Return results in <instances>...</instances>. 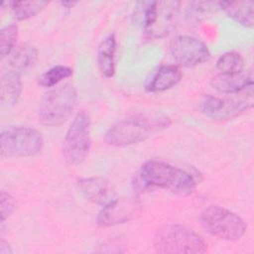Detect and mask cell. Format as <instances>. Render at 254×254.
I'll use <instances>...</instances> for the list:
<instances>
[{
  "instance_id": "obj_8",
  "label": "cell",
  "mask_w": 254,
  "mask_h": 254,
  "mask_svg": "<svg viewBox=\"0 0 254 254\" xmlns=\"http://www.w3.org/2000/svg\"><path fill=\"white\" fill-rule=\"evenodd\" d=\"M170 53L178 66L192 67L207 62L210 52L199 39L189 35L175 36L170 42Z\"/></svg>"
},
{
  "instance_id": "obj_17",
  "label": "cell",
  "mask_w": 254,
  "mask_h": 254,
  "mask_svg": "<svg viewBox=\"0 0 254 254\" xmlns=\"http://www.w3.org/2000/svg\"><path fill=\"white\" fill-rule=\"evenodd\" d=\"M22 90L23 83L21 73L11 69L2 73L0 80V99L4 106H15L20 99Z\"/></svg>"
},
{
  "instance_id": "obj_15",
  "label": "cell",
  "mask_w": 254,
  "mask_h": 254,
  "mask_svg": "<svg viewBox=\"0 0 254 254\" xmlns=\"http://www.w3.org/2000/svg\"><path fill=\"white\" fill-rule=\"evenodd\" d=\"M38 56L39 53L35 46L28 43L19 44L7 57L8 69L15 70L22 74L35 65L38 61Z\"/></svg>"
},
{
  "instance_id": "obj_21",
  "label": "cell",
  "mask_w": 254,
  "mask_h": 254,
  "mask_svg": "<svg viewBox=\"0 0 254 254\" xmlns=\"http://www.w3.org/2000/svg\"><path fill=\"white\" fill-rule=\"evenodd\" d=\"M215 67L218 73H236L244 70V60L237 52H226L217 59Z\"/></svg>"
},
{
  "instance_id": "obj_14",
  "label": "cell",
  "mask_w": 254,
  "mask_h": 254,
  "mask_svg": "<svg viewBox=\"0 0 254 254\" xmlns=\"http://www.w3.org/2000/svg\"><path fill=\"white\" fill-rule=\"evenodd\" d=\"M134 210V201H120L118 198L113 204L102 207L96 217V221L98 225L104 227L124 223L131 219Z\"/></svg>"
},
{
  "instance_id": "obj_25",
  "label": "cell",
  "mask_w": 254,
  "mask_h": 254,
  "mask_svg": "<svg viewBox=\"0 0 254 254\" xmlns=\"http://www.w3.org/2000/svg\"><path fill=\"white\" fill-rule=\"evenodd\" d=\"M13 250L11 249V246L9 245V243L4 240L3 238H1L0 241V254H12Z\"/></svg>"
},
{
  "instance_id": "obj_26",
  "label": "cell",
  "mask_w": 254,
  "mask_h": 254,
  "mask_svg": "<svg viewBox=\"0 0 254 254\" xmlns=\"http://www.w3.org/2000/svg\"><path fill=\"white\" fill-rule=\"evenodd\" d=\"M77 2H73V1H62L61 2V5L64 7V8H66V9H69V8H72L74 5H76Z\"/></svg>"
},
{
  "instance_id": "obj_16",
  "label": "cell",
  "mask_w": 254,
  "mask_h": 254,
  "mask_svg": "<svg viewBox=\"0 0 254 254\" xmlns=\"http://www.w3.org/2000/svg\"><path fill=\"white\" fill-rule=\"evenodd\" d=\"M217 4L218 8L221 9L229 18L246 28H253L254 2L252 0L219 1Z\"/></svg>"
},
{
  "instance_id": "obj_19",
  "label": "cell",
  "mask_w": 254,
  "mask_h": 254,
  "mask_svg": "<svg viewBox=\"0 0 254 254\" xmlns=\"http://www.w3.org/2000/svg\"><path fill=\"white\" fill-rule=\"evenodd\" d=\"M8 4L14 18L18 21H23L36 16L49 5V2L43 0L10 1L8 2Z\"/></svg>"
},
{
  "instance_id": "obj_23",
  "label": "cell",
  "mask_w": 254,
  "mask_h": 254,
  "mask_svg": "<svg viewBox=\"0 0 254 254\" xmlns=\"http://www.w3.org/2000/svg\"><path fill=\"white\" fill-rule=\"evenodd\" d=\"M18 39V26L10 24L3 27L0 31V58L4 60L7 58L14 48L17 46Z\"/></svg>"
},
{
  "instance_id": "obj_22",
  "label": "cell",
  "mask_w": 254,
  "mask_h": 254,
  "mask_svg": "<svg viewBox=\"0 0 254 254\" xmlns=\"http://www.w3.org/2000/svg\"><path fill=\"white\" fill-rule=\"evenodd\" d=\"M72 75V68L66 65H55L38 77V84L42 87H54L62 80Z\"/></svg>"
},
{
  "instance_id": "obj_4",
  "label": "cell",
  "mask_w": 254,
  "mask_h": 254,
  "mask_svg": "<svg viewBox=\"0 0 254 254\" xmlns=\"http://www.w3.org/2000/svg\"><path fill=\"white\" fill-rule=\"evenodd\" d=\"M77 100V89L72 83H64L50 89L40 101L39 121L47 127L61 126L73 113Z\"/></svg>"
},
{
  "instance_id": "obj_12",
  "label": "cell",
  "mask_w": 254,
  "mask_h": 254,
  "mask_svg": "<svg viewBox=\"0 0 254 254\" xmlns=\"http://www.w3.org/2000/svg\"><path fill=\"white\" fill-rule=\"evenodd\" d=\"M210 85L216 91L224 94H234L246 89L252 90L253 73L251 70H242L236 73H217L211 78Z\"/></svg>"
},
{
  "instance_id": "obj_3",
  "label": "cell",
  "mask_w": 254,
  "mask_h": 254,
  "mask_svg": "<svg viewBox=\"0 0 254 254\" xmlns=\"http://www.w3.org/2000/svg\"><path fill=\"white\" fill-rule=\"evenodd\" d=\"M156 252L162 254H202L207 252L204 239L191 228L180 224H165L153 238Z\"/></svg>"
},
{
  "instance_id": "obj_1",
  "label": "cell",
  "mask_w": 254,
  "mask_h": 254,
  "mask_svg": "<svg viewBox=\"0 0 254 254\" xmlns=\"http://www.w3.org/2000/svg\"><path fill=\"white\" fill-rule=\"evenodd\" d=\"M171 124V118L164 112H138L110 126L104 134V141L112 147H128L149 139Z\"/></svg>"
},
{
  "instance_id": "obj_20",
  "label": "cell",
  "mask_w": 254,
  "mask_h": 254,
  "mask_svg": "<svg viewBox=\"0 0 254 254\" xmlns=\"http://www.w3.org/2000/svg\"><path fill=\"white\" fill-rule=\"evenodd\" d=\"M217 9H219L217 2L192 1L188 4L185 16L189 23L197 24L215 13Z\"/></svg>"
},
{
  "instance_id": "obj_10",
  "label": "cell",
  "mask_w": 254,
  "mask_h": 254,
  "mask_svg": "<svg viewBox=\"0 0 254 254\" xmlns=\"http://www.w3.org/2000/svg\"><path fill=\"white\" fill-rule=\"evenodd\" d=\"M180 8L181 2L179 1H158L156 20L145 37L156 40L171 34L179 23Z\"/></svg>"
},
{
  "instance_id": "obj_18",
  "label": "cell",
  "mask_w": 254,
  "mask_h": 254,
  "mask_svg": "<svg viewBox=\"0 0 254 254\" xmlns=\"http://www.w3.org/2000/svg\"><path fill=\"white\" fill-rule=\"evenodd\" d=\"M117 50V41L114 34L108 35L101 41L97 48V64L101 74L110 78L115 73V56Z\"/></svg>"
},
{
  "instance_id": "obj_11",
  "label": "cell",
  "mask_w": 254,
  "mask_h": 254,
  "mask_svg": "<svg viewBox=\"0 0 254 254\" xmlns=\"http://www.w3.org/2000/svg\"><path fill=\"white\" fill-rule=\"evenodd\" d=\"M77 187L87 200L102 207L113 204L119 198L111 183L103 177L80 178L77 181Z\"/></svg>"
},
{
  "instance_id": "obj_13",
  "label": "cell",
  "mask_w": 254,
  "mask_h": 254,
  "mask_svg": "<svg viewBox=\"0 0 254 254\" xmlns=\"http://www.w3.org/2000/svg\"><path fill=\"white\" fill-rule=\"evenodd\" d=\"M181 68L175 64H163L154 69L145 82L148 92H163L175 87L182 79Z\"/></svg>"
},
{
  "instance_id": "obj_7",
  "label": "cell",
  "mask_w": 254,
  "mask_h": 254,
  "mask_svg": "<svg viewBox=\"0 0 254 254\" xmlns=\"http://www.w3.org/2000/svg\"><path fill=\"white\" fill-rule=\"evenodd\" d=\"M90 125V116L83 110L73 117L62 146L63 157L68 165L78 166L87 158L91 146Z\"/></svg>"
},
{
  "instance_id": "obj_5",
  "label": "cell",
  "mask_w": 254,
  "mask_h": 254,
  "mask_svg": "<svg viewBox=\"0 0 254 254\" xmlns=\"http://www.w3.org/2000/svg\"><path fill=\"white\" fill-rule=\"evenodd\" d=\"M44 139L39 131L28 126L11 125L1 131L0 155L2 158H28L42 152Z\"/></svg>"
},
{
  "instance_id": "obj_6",
  "label": "cell",
  "mask_w": 254,
  "mask_h": 254,
  "mask_svg": "<svg viewBox=\"0 0 254 254\" xmlns=\"http://www.w3.org/2000/svg\"><path fill=\"white\" fill-rule=\"evenodd\" d=\"M199 222L207 233L227 241L239 240L247 228L238 214L219 205L205 207L199 214Z\"/></svg>"
},
{
  "instance_id": "obj_9",
  "label": "cell",
  "mask_w": 254,
  "mask_h": 254,
  "mask_svg": "<svg viewBox=\"0 0 254 254\" xmlns=\"http://www.w3.org/2000/svg\"><path fill=\"white\" fill-rule=\"evenodd\" d=\"M253 106V101L246 98H226L211 94L204 95L199 101L200 112L213 120L233 119Z\"/></svg>"
},
{
  "instance_id": "obj_24",
  "label": "cell",
  "mask_w": 254,
  "mask_h": 254,
  "mask_svg": "<svg viewBox=\"0 0 254 254\" xmlns=\"http://www.w3.org/2000/svg\"><path fill=\"white\" fill-rule=\"evenodd\" d=\"M16 200L15 198L7 191L1 190L0 191V208H1V223L4 221L14 212L16 209Z\"/></svg>"
},
{
  "instance_id": "obj_2",
  "label": "cell",
  "mask_w": 254,
  "mask_h": 254,
  "mask_svg": "<svg viewBox=\"0 0 254 254\" xmlns=\"http://www.w3.org/2000/svg\"><path fill=\"white\" fill-rule=\"evenodd\" d=\"M136 186L142 190L162 189L179 196H189L194 192L196 182L183 169L163 161L150 160L141 166Z\"/></svg>"
}]
</instances>
